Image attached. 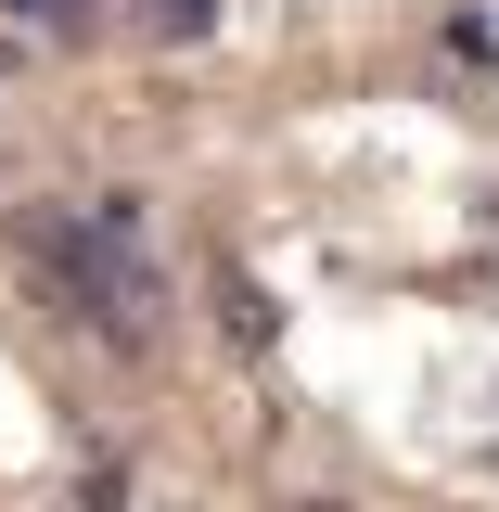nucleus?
Returning <instances> with one entry per match:
<instances>
[{
	"label": "nucleus",
	"instance_id": "f257e3e1",
	"mask_svg": "<svg viewBox=\"0 0 499 512\" xmlns=\"http://www.w3.org/2000/svg\"><path fill=\"white\" fill-rule=\"evenodd\" d=\"M26 282L64 320H90L103 346H154L167 333V269H154V205L141 192H90V205H26L13 218Z\"/></svg>",
	"mask_w": 499,
	"mask_h": 512
},
{
	"label": "nucleus",
	"instance_id": "f03ea898",
	"mask_svg": "<svg viewBox=\"0 0 499 512\" xmlns=\"http://www.w3.org/2000/svg\"><path fill=\"white\" fill-rule=\"evenodd\" d=\"M26 39H103V0H0Z\"/></svg>",
	"mask_w": 499,
	"mask_h": 512
},
{
	"label": "nucleus",
	"instance_id": "7ed1b4c3",
	"mask_svg": "<svg viewBox=\"0 0 499 512\" xmlns=\"http://www.w3.org/2000/svg\"><path fill=\"white\" fill-rule=\"evenodd\" d=\"M141 39H218V0H116Z\"/></svg>",
	"mask_w": 499,
	"mask_h": 512
},
{
	"label": "nucleus",
	"instance_id": "20e7f679",
	"mask_svg": "<svg viewBox=\"0 0 499 512\" xmlns=\"http://www.w3.org/2000/svg\"><path fill=\"white\" fill-rule=\"evenodd\" d=\"M218 308H231L244 346H269V295H256V269H218Z\"/></svg>",
	"mask_w": 499,
	"mask_h": 512
}]
</instances>
